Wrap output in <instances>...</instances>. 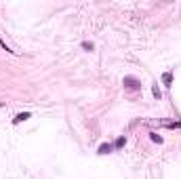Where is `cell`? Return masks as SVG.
Returning <instances> with one entry per match:
<instances>
[{
    "label": "cell",
    "mask_w": 181,
    "mask_h": 179,
    "mask_svg": "<svg viewBox=\"0 0 181 179\" xmlns=\"http://www.w3.org/2000/svg\"><path fill=\"white\" fill-rule=\"evenodd\" d=\"M112 150H114V145H112V143H101L97 152H99V154H110Z\"/></svg>",
    "instance_id": "2"
},
{
    "label": "cell",
    "mask_w": 181,
    "mask_h": 179,
    "mask_svg": "<svg viewBox=\"0 0 181 179\" xmlns=\"http://www.w3.org/2000/svg\"><path fill=\"white\" fill-rule=\"evenodd\" d=\"M28 118H30V114H28V112L17 114V116H15V120H13V124H19V122H23V120H28Z\"/></svg>",
    "instance_id": "3"
},
{
    "label": "cell",
    "mask_w": 181,
    "mask_h": 179,
    "mask_svg": "<svg viewBox=\"0 0 181 179\" xmlns=\"http://www.w3.org/2000/svg\"><path fill=\"white\" fill-rule=\"evenodd\" d=\"M162 80H164V85H166V87H171V80H173L171 72H164V74H162Z\"/></svg>",
    "instance_id": "4"
},
{
    "label": "cell",
    "mask_w": 181,
    "mask_h": 179,
    "mask_svg": "<svg viewBox=\"0 0 181 179\" xmlns=\"http://www.w3.org/2000/svg\"><path fill=\"white\" fill-rule=\"evenodd\" d=\"M82 48H87V51H93V42H82Z\"/></svg>",
    "instance_id": "8"
},
{
    "label": "cell",
    "mask_w": 181,
    "mask_h": 179,
    "mask_svg": "<svg viewBox=\"0 0 181 179\" xmlns=\"http://www.w3.org/2000/svg\"><path fill=\"white\" fill-rule=\"evenodd\" d=\"M122 82H124V87H127V89H131V91H137L139 87H141V82H139L137 78H133V76H124V80H122Z\"/></svg>",
    "instance_id": "1"
},
{
    "label": "cell",
    "mask_w": 181,
    "mask_h": 179,
    "mask_svg": "<svg viewBox=\"0 0 181 179\" xmlns=\"http://www.w3.org/2000/svg\"><path fill=\"white\" fill-rule=\"evenodd\" d=\"M152 141H156V143H162V137H160V135H156V133H152Z\"/></svg>",
    "instance_id": "6"
},
{
    "label": "cell",
    "mask_w": 181,
    "mask_h": 179,
    "mask_svg": "<svg viewBox=\"0 0 181 179\" xmlns=\"http://www.w3.org/2000/svg\"><path fill=\"white\" fill-rule=\"evenodd\" d=\"M124 143H127V139H124V137H120V139H118V141H116V148H122V145H124Z\"/></svg>",
    "instance_id": "7"
},
{
    "label": "cell",
    "mask_w": 181,
    "mask_h": 179,
    "mask_svg": "<svg viewBox=\"0 0 181 179\" xmlns=\"http://www.w3.org/2000/svg\"><path fill=\"white\" fill-rule=\"evenodd\" d=\"M152 95H154L156 99H160V97H162V93H160V89H158V85H154V87H152Z\"/></svg>",
    "instance_id": "5"
}]
</instances>
